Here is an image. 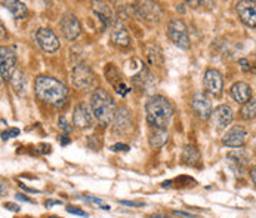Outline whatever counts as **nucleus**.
Returning <instances> with one entry per match:
<instances>
[{
  "label": "nucleus",
  "instance_id": "25",
  "mask_svg": "<svg viewBox=\"0 0 256 218\" xmlns=\"http://www.w3.org/2000/svg\"><path fill=\"white\" fill-rule=\"evenodd\" d=\"M169 140V132L168 129H156L150 135V146L153 149H162Z\"/></svg>",
  "mask_w": 256,
  "mask_h": 218
},
{
  "label": "nucleus",
  "instance_id": "19",
  "mask_svg": "<svg viewBox=\"0 0 256 218\" xmlns=\"http://www.w3.org/2000/svg\"><path fill=\"white\" fill-rule=\"evenodd\" d=\"M230 94H231L233 100L239 104H246L248 101L252 100V88L245 82L234 83L230 89Z\"/></svg>",
  "mask_w": 256,
  "mask_h": 218
},
{
  "label": "nucleus",
  "instance_id": "34",
  "mask_svg": "<svg viewBox=\"0 0 256 218\" xmlns=\"http://www.w3.org/2000/svg\"><path fill=\"white\" fill-rule=\"evenodd\" d=\"M239 64L242 65V68H243L245 71L251 70V62H249V59H246V58H242V59L239 61Z\"/></svg>",
  "mask_w": 256,
  "mask_h": 218
},
{
  "label": "nucleus",
  "instance_id": "1",
  "mask_svg": "<svg viewBox=\"0 0 256 218\" xmlns=\"http://www.w3.org/2000/svg\"><path fill=\"white\" fill-rule=\"evenodd\" d=\"M34 92L43 103L52 106H62L67 100L68 91L65 85L50 76H39L34 80Z\"/></svg>",
  "mask_w": 256,
  "mask_h": 218
},
{
  "label": "nucleus",
  "instance_id": "32",
  "mask_svg": "<svg viewBox=\"0 0 256 218\" xmlns=\"http://www.w3.org/2000/svg\"><path fill=\"white\" fill-rule=\"evenodd\" d=\"M110 150H111V152H129V150H130V147H129L128 144H122V143H119V144L111 146V147H110Z\"/></svg>",
  "mask_w": 256,
  "mask_h": 218
},
{
  "label": "nucleus",
  "instance_id": "37",
  "mask_svg": "<svg viewBox=\"0 0 256 218\" xmlns=\"http://www.w3.org/2000/svg\"><path fill=\"white\" fill-rule=\"evenodd\" d=\"M19 187L24 190V192H27V193H33V195H36V193H39V190L37 189H31V187H27L25 184H22V183H19Z\"/></svg>",
  "mask_w": 256,
  "mask_h": 218
},
{
  "label": "nucleus",
  "instance_id": "27",
  "mask_svg": "<svg viewBox=\"0 0 256 218\" xmlns=\"http://www.w3.org/2000/svg\"><path fill=\"white\" fill-rule=\"evenodd\" d=\"M105 79H107V80L114 86V88H117L120 83H123V80H122V76H120L119 70H117L113 64L107 65V68H105Z\"/></svg>",
  "mask_w": 256,
  "mask_h": 218
},
{
  "label": "nucleus",
  "instance_id": "10",
  "mask_svg": "<svg viewBox=\"0 0 256 218\" xmlns=\"http://www.w3.org/2000/svg\"><path fill=\"white\" fill-rule=\"evenodd\" d=\"M233 119H234V111L227 104L218 106L215 110H212V114H211L212 125L218 129H225L228 125H231Z\"/></svg>",
  "mask_w": 256,
  "mask_h": 218
},
{
  "label": "nucleus",
  "instance_id": "35",
  "mask_svg": "<svg viewBox=\"0 0 256 218\" xmlns=\"http://www.w3.org/2000/svg\"><path fill=\"white\" fill-rule=\"evenodd\" d=\"M58 140H59L61 146H68V144L71 143L70 137H68V135H65V134H64V135H59V138H58Z\"/></svg>",
  "mask_w": 256,
  "mask_h": 218
},
{
  "label": "nucleus",
  "instance_id": "45",
  "mask_svg": "<svg viewBox=\"0 0 256 218\" xmlns=\"http://www.w3.org/2000/svg\"><path fill=\"white\" fill-rule=\"evenodd\" d=\"M251 175H252V183L255 184V166L252 168V171H251Z\"/></svg>",
  "mask_w": 256,
  "mask_h": 218
},
{
  "label": "nucleus",
  "instance_id": "2",
  "mask_svg": "<svg viewBox=\"0 0 256 218\" xmlns=\"http://www.w3.org/2000/svg\"><path fill=\"white\" fill-rule=\"evenodd\" d=\"M145 111H147L148 125L156 129H166L173 114V109L171 103L168 101V98L162 95H153L147 101Z\"/></svg>",
  "mask_w": 256,
  "mask_h": 218
},
{
  "label": "nucleus",
  "instance_id": "41",
  "mask_svg": "<svg viewBox=\"0 0 256 218\" xmlns=\"http://www.w3.org/2000/svg\"><path fill=\"white\" fill-rule=\"evenodd\" d=\"M7 193V187L3 181H0V196H4Z\"/></svg>",
  "mask_w": 256,
  "mask_h": 218
},
{
  "label": "nucleus",
  "instance_id": "23",
  "mask_svg": "<svg viewBox=\"0 0 256 218\" xmlns=\"http://www.w3.org/2000/svg\"><path fill=\"white\" fill-rule=\"evenodd\" d=\"M12 15L15 19H24L27 16V4L18 0H10V1H3L1 3Z\"/></svg>",
  "mask_w": 256,
  "mask_h": 218
},
{
  "label": "nucleus",
  "instance_id": "4",
  "mask_svg": "<svg viewBox=\"0 0 256 218\" xmlns=\"http://www.w3.org/2000/svg\"><path fill=\"white\" fill-rule=\"evenodd\" d=\"M168 34H169V39L181 49H188L191 46V42H190V36H188V30H187V25L184 24L182 19L179 18H173L169 21L168 24Z\"/></svg>",
  "mask_w": 256,
  "mask_h": 218
},
{
  "label": "nucleus",
  "instance_id": "38",
  "mask_svg": "<svg viewBox=\"0 0 256 218\" xmlns=\"http://www.w3.org/2000/svg\"><path fill=\"white\" fill-rule=\"evenodd\" d=\"M175 216H179V217H185V218H196V216L190 214V213H184V211H173Z\"/></svg>",
  "mask_w": 256,
  "mask_h": 218
},
{
  "label": "nucleus",
  "instance_id": "28",
  "mask_svg": "<svg viewBox=\"0 0 256 218\" xmlns=\"http://www.w3.org/2000/svg\"><path fill=\"white\" fill-rule=\"evenodd\" d=\"M255 113L256 103L254 100H251V101H248V103L245 104V107L242 109V117H243L245 120H251V119L255 117Z\"/></svg>",
  "mask_w": 256,
  "mask_h": 218
},
{
  "label": "nucleus",
  "instance_id": "20",
  "mask_svg": "<svg viewBox=\"0 0 256 218\" xmlns=\"http://www.w3.org/2000/svg\"><path fill=\"white\" fill-rule=\"evenodd\" d=\"M132 82H133L135 86L141 88V89L145 91V92H150V91L157 85L154 76H153L148 70H145V68L141 70L136 76H133V77H132Z\"/></svg>",
  "mask_w": 256,
  "mask_h": 218
},
{
  "label": "nucleus",
  "instance_id": "7",
  "mask_svg": "<svg viewBox=\"0 0 256 218\" xmlns=\"http://www.w3.org/2000/svg\"><path fill=\"white\" fill-rule=\"evenodd\" d=\"M130 10L138 18L147 19V21H159L162 16L160 6L157 3H153V1H142V3L130 4Z\"/></svg>",
  "mask_w": 256,
  "mask_h": 218
},
{
  "label": "nucleus",
  "instance_id": "18",
  "mask_svg": "<svg viewBox=\"0 0 256 218\" xmlns=\"http://www.w3.org/2000/svg\"><path fill=\"white\" fill-rule=\"evenodd\" d=\"M110 36H111V40L116 45H119V46L128 48L130 45V37H129L128 30L125 28V25L122 24V21L117 19V18L110 25Z\"/></svg>",
  "mask_w": 256,
  "mask_h": 218
},
{
  "label": "nucleus",
  "instance_id": "5",
  "mask_svg": "<svg viewBox=\"0 0 256 218\" xmlns=\"http://www.w3.org/2000/svg\"><path fill=\"white\" fill-rule=\"evenodd\" d=\"M71 82L77 89L86 91L95 86V74L90 70L89 65L86 64H77L73 68V74H71Z\"/></svg>",
  "mask_w": 256,
  "mask_h": 218
},
{
  "label": "nucleus",
  "instance_id": "26",
  "mask_svg": "<svg viewBox=\"0 0 256 218\" xmlns=\"http://www.w3.org/2000/svg\"><path fill=\"white\" fill-rule=\"evenodd\" d=\"M9 82H10V85H12V88L16 94L24 95V92H25V77H24V73L21 70L15 68V71L10 76Z\"/></svg>",
  "mask_w": 256,
  "mask_h": 218
},
{
  "label": "nucleus",
  "instance_id": "33",
  "mask_svg": "<svg viewBox=\"0 0 256 218\" xmlns=\"http://www.w3.org/2000/svg\"><path fill=\"white\" fill-rule=\"evenodd\" d=\"M122 205L126 207H132V208H138V207H144V202H133V201H120Z\"/></svg>",
  "mask_w": 256,
  "mask_h": 218
},
{
  "label": "nucleus",
  "instance_id": "21",
  "mask_svg": "<svg viewBox=\"0 0 256 218\" xmlns=\"http://www.w3.org/2000/svg\"><path fill=\"white\" fill-rule=\"evenodd\" d=\"M93 12H95V15L104 22V27H110L111 22L116 19L113 10H111V7H110V4L105 3V1H95V3H93Z\"/></svg>",
  "mask_w": 256,
  "mask_h": 218
},
{
  "label": "nucleus",
  "instance_id": "42",
  "mask_svg": "<svg viewBox=\"0 0 256 218\" xmlns=\"http://www.w3.org/2000/svg\"><path fill=\"white\" fill-rule=\"evenodd\" d=\"M86 199H87V201H90L92 204H96V205H101V204H102V201H101V199H98V198H92V196H86Z\"/></svg>",
  "mask_w": 256,
  "mask_h": 218
},
{
  "label": "nucleus",
  "instance_id": "12",
  "mask_svg": "<svg viewBox=\"0 0 256 218\" xmlns=\"http://www.w3.org/2000/svg\"><path fill=\"white\" fill-rule=\"evenodd\" d=\"M59 27H61L62 34H64L65 39H68V40L77 39V37L80 36V33H82L80 22H79V19L76 18V15H73L71 12H67V13L62 15L61 22H59Z\"/></svg>",
  "mask_w": 256,
  "mask_h": 218
},
{
  "label": "nucleus",
  "instance_id": "13",
  "mask_svg": "<svg viewBox=\"0 0 256 218\" xmlns=\"http://www.w3.org/2000/svg\"><path fill=\"white\" fill-rule=\"evenodd\" d=\"M191 106H193V110L194 113L203 119V120H208L212 114V103L209 100V97L203 92H196L194 97H193V101H191Z\"/></svg>",
  "mask_w": 256,
  "mask_h": 218
},
{
  "label": "nucleus",
  "instance_id": "40",
  "mask_svg": "<svg viewBox=\"0 0 256 218\" xmlns=\"http://www.w3.org/2000/svg\"><path fill=\"white\" fill-rule=\"evenodd\" d=\"M1 39H6V28H4V25H3V22L0 19V40Z\"/></svg>",
  "mask_w": 256,
  "mask_h": 218
},
{
  "label": "nucleus",
  "instance_id": "29",
  "mask_svg": "<svg viewBox=\"0 0 256 218\" xmlns=\"http://www.w3.org/2000/svg\"><path fill=\"white\" fill-rule=\"evenodd\" d=\"M18 135H19V129H18V128H9V129L0 132V138H1L3 141H6V140H9V138H13V137H18Z\"/></svg>",
  "mask_w": 256,
  "mask_h": 218
},
{
  "label": "nucleus",
  "instance_id": "16",
  "mask_svg": "<svg viewBox=\"0 0 256 218\" xmlns=\"http://www.w3.org/2000/svg\"><path fill=\"white\" fill-rule=\"evenodd\" d=\"M237 13L240 16V19L248 25V27H255L256 25V3L255 0H242L237 1L236 4Z\"/></svg>",
  "mask_w": 256,
  "mask_h": 218
},
{
  "label": "nucleus",
  "instance_id": "36",
  "mask_svg": "<svg viewBox=\"0 0 256 218\" xmlns=\"http://www.w3.org/2000/svg\"><path fill=\"white\" fill-rule=\"evenodd\" d=\"M4 208H6L7 211H13V213H19V210H21L18 205H15V204H9V202H7V204H4Z\"/></svg>",
  "mask_w": 256,
  "mask_h": 218
},
{
  "label": "nucleus",
  "instance_id": "11",
  "mask_svg": "<svg viewBox=\"0 0 256 218\" xmlns=\"http://www.w3.org/2000/svg\"><path fill=\"white\" fill-rule=\"evenodd\" d=\"M249 161H251L249 152H246L245 149H236L227 155V162L230 168L240 177L243 175L245 168L249 165Z\"/></svg>",
  "mask_w": 256,
  "mask_h": 218
},
{
  "label": "nucleus",
  "instance_id": "14",
  "mask_svg": "<svg viewBox=\"0 0 256 218\" xmlns=\"http://www.w3.org/2000/svg\"><path fill=\"white\" fill-rule=\"evenodd\" d=\"M73 123L79 129H87V128H90L93 125L92 110L85 103H80V104L76 106L74 113H73Z\"/></svg>",
  "mask_w": 256,
  "mask_h": 218
},
{
  "label": "nucleus",
  "instance_id": "30",
  "mask_svg": "<svg viewBox=\"0 0 256 218\" xmlns=\"http://www.w3.org/2000/svg\"><path fill=\"white\" fill-rule=\"evenodd\" d=\"M58 123H59V128L65 132V135L67 134H70L71 131H73V126L65 120V117H59V120H58Z\"/></svg>",
  "mask_w": 256,
  "mask_h": 218
},
{
  "label": "nucleus",
  "instance_id": "48",
  "mask_svg": "<svg viewBox=\"0 0 256 218\" xmlns=\"http://www.w3.org/2000/svg\"><path fill=\"white\" fill-rule=\"evenodd\" d=\"M0 83H1V77H0Z\"/></svg>",
  "mask_w": 256,
  "mask_h": 218
},
{
  "label": "nucleus",
  "instance_id": "44",
  "mask_svg": "<svg viewBox=\"0 0 256 218\" xmlns=\"http://www.w3.org/2000/svg\"><path fill=\"white\" fill-rule=\"evenodd\" d=\"M176 10H178V12H181V13H185V7H184V3H179V4H176Z\"/></svg>",
  "mask_w": 256,
  "mask_h": 218
},
{
  "label": "nucleus",
  "instance_id": "9",
  "mask_svg": "<svg viewBox=\"0 0 256 218\" xmlns=\"http://www.w3.org/2000/svg\"><path fill=\"white\" fill-rule=\"evenodd\" d=\"M36 42L44 52H55L59 49V40L50 28H40L36 33Z\"/></svg>",
  "mask_w": 256,
  "mask_h": 218
},
{
  "label": "nucleus",
  "instance_id": "46",
  "mask_svg": "<svg viewBox=\"0 0 256 218\" xmlns=\"http://www.w3.org/2000/svg\"><path fill=\"white\" fill-rule=\"evenodd\" d=\"M102 210H104V211H110L111 208H110V205H108V207H107V205H104V207H102Z\"/></svg>",
  "mask_w": 256,
  "mask_h": 218
},
{
  "label": "nucleus",
  "instance_id": "43",
  "mask_svg": "<svg viewBox=\"0 0 256 218\" xmlns=\"http://www.w3.org/2000/svg\"><path fill=\"white\" fill-rule=\"evenodd\" d=\"M61 204H62L61 201H46L44 205H46L47 208H50V207H53V205H61Z\"/></svg>",
  "mask_w": 256,
  "mask_h": 218
},
{
  "label": "nucleus",
  "instance_id": "6",
  "mask_svg": "<svg viewBox=\"0 0 256 218\" xmlns=\"http://www.w3.org/2000/svg\"><path fill=\"white\" fill-rule=\"evenodd\" d=\"M16 67V54L9 46H0V77L9 80Z\"/></svg>",
  "mask_w": 256,
  "mask_h": 218
},
{
  "label": "nucleus",
  "instance_id": "8",
  "mask_svg": "<svg viewBox=\"0 0 256 218\" xmlns=\"http://www.w3.org/2000/svg\"><path fill=\"white\" fill-rule=\"evenodd\" d=\"M113 120H114L113 132L116 135H126L132 131V126H133L132 125V116H130V111L125 106L119 107L114 111Z\"/></svg>",
  "mask_w": 256,
  "mask_h": 218
},
{
  "label": "nucleus",
  "instance_id": "31",
  "mask_svg": "<svg viewBox=\"0 0 256 218\" xmlns=\"http://www.w3.org/2000/svg\"><path fill=\"white\" fill-rule=\"evenodd\" d=\"M67 213L68 214H73V216H80V217H89L87 216V213H85V211H82V210H79V208H76V207H68L67 208Z\"/></svg>",
  "mask_w": 256,
  "mask_h": 218
},
{
  "label": "nucleus",
  "instance_id": "39",
  "mask_svg": "<svg viewBox=\"0 0 256 218\" xmlns=\"http://www.w3.org/2000/svg\"><path fill=\"white\" fill-rule=\"evenodd\" d=\"M15 198H16L18 201H22V202H28V204H33V201H31L30 198H27V196H24V195H21V193L15 195Z\"/></svg>",
  "mask_w": 256,
  "mask_h": 218
},
{
  "label": "nucleus",
  "instance_id": "15",
  "mask_svg": "<svg viewBox=\"0 0 256 218\" xmlns=\"http://www.w3.org/2000/svg\"><path fill=\"white\" fill-rule=\"evenodd\" d=\"M205 86L209 94L218 97L224 89V77L216 68H209L205 73Z\"/></svg>",
  "mask_w": 256,
  "mask_h": 218
},
{
  "label": "nucleus",
  "instance_id": "47",
  "mask_svg": "<svg viewBox=\"0 0 256 218\" xmlns=\"http://www.w3.org/2000/svg\"><path fill=\"white\" fill-rule=\"evenodd\" d=\"M47 218H61V217H56V216H50V217H47Z\"/></svg>",
  "mask_w": 256,
  "mask_h": 218
},
{
  "label": "nucleus",
  "instance_id": "3",
  "mask_svg": "<svg viewBox=\"0 0 256 218\" xmlns=\"http://www.w3.org/2000/svg\"><path fill=\"white\" fill-rule=\"evenodd\" d=\"M90 110H92L93 117L101 126H108L113 120L116 106L111 95L105 89L98 88L93 91L90 97Z\"/></svg>",
  "mask_w": 256,
  "mask_h": 218
},
{
  "label": "nucleus",
  "instance_id": "17",
  "mask_svg": "<svg viewBox=\"0 0 256 218\" xmlns=\"http://www.w3.org/2000/svg\"><path fill=\"white\" fill-rule=\"evenodd\" d=\"M249 138V132L243 126H233L224 137V144L228 147H243Z\"/></svg>",
  "mask_w": 256,
  "mask_h": 218
},
{
  "label": "nucleus",
  "instance_id": "22",
  "mask_svg": "<svg viewBox=\"0 0 256 218\" xmlns=\"http://www.w3.org/2000/svg\"><path fill=\"white\" fill-rule=\"evenodd\" d=\"M200 161H202L200 152L194 146H185L184 147V150H182V162L187 166H193V168L199 166Z\"/></svg>",
  "mask_w": 256,
  "mask_h": 218
},
{
  "label": "nucleus",
  "instance_id": "24",
  "mask_svg": "<svg viewBox=\"0 0 256 218\" xmlns=\"http://www.w3.org/2000/svg\"><path fill=\"white\" fill-rule=\"evenodd\" d=\"M147 59H148L150 65H160V64H163V52H162V49L157 45H154V43L147 45Z\"/></svg>",
  "mask_w": 256,
  "mask_h": 218
}]
</instances>
